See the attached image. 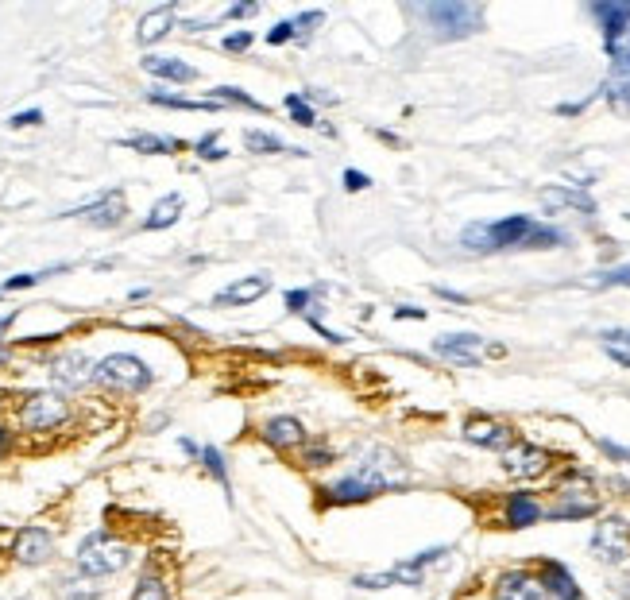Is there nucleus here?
I'll return each instance as SVG.
<instances>
[{"mask_svg":"<svg viewBox=\"0 0 630 600\" xmlns=\"http://www.w3.org/2000/svg\"><path fill=\"white\" fill-rule=\"evenodd\" d=\"M294 35H298V31H294V20H283V24H275V28L267 31V43H271V47H283Z\"/></svg>","mask_w":630,"mask_h":600,"instance_id":"36","label":"nucleus"},{"mask_svg":"<svg viewBox=\"0 0 630 600\" xmlns=\"http://www.w3.org/2000/svg\"><path fill=\"white\" fill-rule=\"evenodd\" d=\"M144 70H147V74H155V78H163V82H194V78H198V70H194L190 62L159 59V55H147Z\"/></svg>","mask_w":630,"mask_h":600,"instance_id":"23","label":"nucleus"},{"mask_svg":"<svg viewBox=\"0 0 630 600\" xmlns=\"http://www.w3.org/2000/svg\"><path fill=\"white\" fill-rule=\"evenodd\" d=\"M549 453L542 446H530V442H515L511 450L503 453V473L515 480H538L549 473Z\"/></svg>","mask_w":630,"mask_h":600,"instance_id":"9","label":"nucleus"},{"mask_svg":"<svg viewBox=\"0 0 630 600\" xmlns=\"http://www.w3.org/2000/svg\"><path fill=\"white\" fill-rule=\"evenodd\" d=\"M198 155H201V159H225L229 151L217 148V136H201V140H198Z\"/></svg>","mask_w":630,"mask_h":600,"instance_id":"38","label":"nucleus"},{"mask_svg":"<svg viewBox=\"0 0 630 600\" xmlns=\"http://www.w3.org/2000/svg\"><path fill=\"white\" fill-rule=\"evenodd\" d=\"M66 415H70V407H66V399L58 391H35L20 407V422L28 430H55V426L66 422Z\"/></svg>","mask_w":630,"mask_h":600,"instance_id":"8","label":"nucleus"},{"mask_svg":"<svg viewBox=\"0 0 630 600\" xmlns=\"http://www.w3.org/2000/svg\"><path fill=\"white\" fill-rule=\"evenodd\" d=\"M460 240L472 252H503V248H553L565 244V233L553 225H538L534 217H503L491 225H468Z\"/></svg>","mask_w":630,"mask_h":600,"instance_id":"1","label":"nucleus"},{"mask_svg":"<svg viewBox=\"0 0 630 600\" xmlns=\"http://www.w3.org/2000/svg\"><path fill=\"white\" fill-rule=\"evenodd\" d=\"M213 101H217V105H240V109L263 113V105H259L256 97H248V93L236 90V86H217V90H213Z\"/></svg>","mask_w":630,"mask_h":600,"instance_id":"30","label":"nucleus"},{"mask_svg":"<svg viewBox=\"0 0 630 600\" xmlns=\"http://www.w3.org/2000/svg\"><path fill=\"white\" fill-rule=\"evenodd\" d=\"M603 93H607V101H611L615 109H630V82H611Z\"/></svg>","mask_w":630,"mask_h":600,"instance_id":"35","label":"nucleus"},{"mask_svg":"<svg viewBox=\"0 0 630 600\" xmlns=\"http://www.w3.org/2000/svg\"><path fill=\"white\" fill-rule=\"evenodd\" d=\"M271 291V275H248V279H236L225 291H217V306H252Z\"/></svg>","mask_w":630,"mask_h":600,"instance_id":"15","label":"nucleus"},{"mask_svg":"<svg viewBox=\"0 0 630 600\" xmlns=\"http://www.w3.org/2000/svg\"><path fill=\"white\" fill-rule=\"evenodd\" d=\"M147 101H151V105H167V109H186V113H213V109H217L213 97H209V101H190V97H174V93L167 90H151Z\"/></svg>","mask_w":630,"mask_h":600,"instance_id":"27","label":"nucleus"},{"mask_svg":"<svg viewBox=\"0 0 630 600\" xmlns=\"http://www.w3.org/2000/svg\"><path fill=\"white\" fill-rule=\"evenodd\" d=\"M263 442L275 446V450H290V446H302L306 442V426L294 419V415H279L263 426Z\"/></svg>","mask_w":630,"mask_h":600,"instance_id":"20","label":"nucleus"},{"mask_svg":"<svg viewBox=\"0 0 630 600\" xmlns=\"http://www.w3.org/2000/svg\"><path fill=\"white\" fill-rule=\"evenodd\" d=\"M4 360H8V345H4V341H0V364H4Z\"/></svg>","mask_w":630,"mask_h":600,"instance_id":"51","label":"nucleus"},{"mask_svg":"<svg viewBox=\"0 0 630 600\" xmlns=\"http://www.w3.org/2000/svg\"><path fill=\"white\" fill-rule=\"evenodd\" d=\"M542 581L526 570H507L495 581V600H542Z\"/></svg>","mask_w":630,"mask_h":600,"instance_id":"14","label":"nucleus"},{"mask_svg":"<svg viewBox=\"0 0 630 600\" xmlns=\"http://www.w3.org/2000/svg\"><path fill=\"white\" fill-rule=\"evenodd\" d=\"M592 554L607 566H623L630 562V523L623 515H607L600 527L592 531Z\"/></svg>","mask_w":630,"mask_h":600,"instance_id":"7","label":"nucleus"},{"mask_svg":"<svg viewBox=\"0 0 630 600\" xmlns=\"http://www.w3.org/2000/svg\"><path fill=\"white\" fill-rule=\"evenodd\" d=\"M174 4H159V8H151V12H144V20H140V28H136V39L144 43V47H151V43H159L167 31L174 28Z\"/></svg>","mask_w":630,"mask_h":600,"instance_id":"22","label":"nucleus"},{"mask_svg":"<svg viewBox=\"0 0 630 600\" xmlns=\"http://www.w3.org/2000/svg\"><path fill=\"white\" fill-rule=\"evenodd\" d=\"M422 20L441 39H464V35L480 31L484 12L476 4H468V0H433V4H422Z\"/></svg>","mask_w":630,"mask_h":600,"instance_id":"4","label":"nucleus"},{"mask_svg":"<svg viewBox=\"0 0 630 600\" xmlns=\"http://www.w3.org/2000/svg\"><path fill=\"white\" fill-rule=\"evenodd\" d=\"M596 20L603 28V43H615L630 31V4H619V0H607V4H596L592 8Z\"/></svg>","mask_w":630,"mask_h":600,"instance_id":"21","label":"nucleus"},{"mask_svg":"<svg viewBox=\"0 0 630 600\" xmlns=\"http://www.w3.org/2000/svg\"><path fill=\"white\" fill-rule=\"evenodd\" d=\"M93 380L97 384H105V388L113 391H144L151 388V368H147L140 357H128V353H113V357H105L97 368H93Z\"/></svg>","mask_w":630,"mask_h":600,"instance_id":"5","label":"nucleus"},{"mask_svg":"<svg viewBox=\"0 0 630 600\" xmlns=\"http://www.w3.org/2000/svg\"><path fill=\"white\" fill-rule=\"evenodd\" d=\"M62 217H89L97 229H113V225H120V217H124V194H120V190H109L105 198L89 202V206H82V210L62 213Z\"/></svg>","mask_w":630,"mask_h":600,"instance_id":"16","label":"nucleus"},{"mask_svg":"<svg viewBox=\"0 0 630 600\" xmlns=\"http://www.w3.org/2000/svg\"><path fill=\"white\" fill-rule=\"evenodd\" d=\"M252 47V31H236V35H225V51H248Z\"/></svg>","mask_w":630,"mask_h":600,"instance_id":"40","label":"nucleus"},{"mask_svg":"<svg viewBox=\"0 0 630 600\" xmlns=\"http://www.w3.org/2000/svg\"><path fill=\"white\" fill-rule=\"evenodd\" d=\"M600 450L607 453V457H615V461H630V450L615 446V442H607V438H600Z\"/></svg>","mask_w":630,"mask_h":600,"instance_id":"46","label":"nucleus"},{"mask_svg":"<svg viewBox=\"0 0 630 600\" xmlns=\"http://www.w3.org/2000/svg\"><path fill=\"white\" fill-rule=\"evenodd\" d=\"M306 306H310V291H302V287L287 291V310H290V314H306Z\"/></svg>","mask_w":630,"mask_h":600,"instance_id":"37","label":"nucleus"},{"mask_svg":"<svg viewBox=\"0 0 630 600\" xmlns=\"http://www.w3.org/2000/svg\"><path fill=\"white\" fill-rule=\"evenodd\" d=\"M244 148L252 151V155H275V151H287V144L279 140V136H271V132H244Z\"/></svg>","mask_w":630,"mask_h":600,"instance_id":"28","label":"nucleus"},{"mask_svg":"<svg viewBox=\"0 0 630 600\" xmlns=\"http://www.w3.org/2000/svg\"><path fill=\"white\" fill-rule=\"evenodd\" d=\"M344 186H348V190H364V186H372V179L360 175V171H344Z\"/></svg>","mask_w":630,"mask_h":600,"instance_id":"45","label":"nucleus"},{"mask_svg":"<svg viewBox=\"0 0 630 600\" xmlns=\"http://www.w3.org/2000/svg\"><path fill=\"white\" fill-rule=\"evenodd\" d=\"M259 12V4H252V0H248V4H232L229 12H225V20H248V16H256Z\"/></svg>","mask_w":630,"mask_h":600,"instance_id":"42","label":"nucleus"},{"mask_svg":"<svg viewBox=\"0 0 630 600\" xmlns=\"http://www.w3.org/2000/svg\"><path fill=\"white\" fill-rule=\"evenodd\" d=\"M607 349H630V330H603Z\"/></svg>","mask_w":630,"mask_h":600,"instance_id":"39","label":"nucleus"},{"mask_svg":"<svg viewBox=\"0 0 630 600\" xmlns=\"http://www.w3.org/2000/svg\"><path fill=\"white\" fill-rule=\"evenodd\" d=\"M74 562H78V573H86V577H113L132 562V550L124 542H116L113 535H105V531H93V535L82 539Z\"/></svg>","mask_w":630,"mask_h":600,"instance_id":"3","label":"nucleus"},{"mask_svg":"<svg viewBox=\"0 0 630 600\" xmlns=\"http://www.w3.org/2000/svg\"><path fill=\"white\" fill-rule=\"evenodd\" d=\"M8 450H12V434H8V430H0V457H4Z\"/></svg>","mask_w":630,"mask_h":600,"instance_id":"49","label":"nucleus"},{"mask_svg":"<svg viewBox=\"0 0 630 600\" xmlns=\"http://www.w3.org/2000/svg\"><path fill=\"white\" fill-rule=\"evenodd\" d=\"M302 465H306V469H325V465H333V450H329L325 442H310V446L302 450Z\"/></svg>","mask_w":630,"mask_h":600,"instance_id":"32","label":"nucleus"},{"mask_svg":"<svg viewBox=\"0 0 630 600\" xmlns=\"http://www.w3.org/2000/svg\"><path fill=\"white\" fill-rule=\"evenodd\" d=\"M600 511V496L584 473H569V480L557 488V504L545 511L549 519H588Z\"/></svg>","mask_w":630,"mask_h":600,"instance_id":"6","label":"nucleus"},{"mask_svg":"<svg viewBox=\"0 0 630 600\" xmlns=\"http://www.w3.org/2000/svg\"><path fill=\"white\" fill-rule=\"evenodd\" d=\"M426 581V566H418L414 558H402L399 566L391 570H379V573H356L352 585L356 589H387V585H406V589H418Z\"/></svg>","mask_w":630,"mask_h":600,"instance_id":"10","label":"nucleus"},{"mask_svg":"<svg viewBox=\"0 0 630 600\" xmlns=\"http://www.w3.org/2000/svg\"><path fill=\"white\" fill-rule=\"evenodd\" d=\"M395 318H402V322H426V310H418V306H399Z\"/></svg>","mask_w":630,"mask_h":600,"instance_id":"44","label":"nucleus"},{"mask_svg":"<svg viewBox=\"0 0 630 600\" xmlns=\"http://www.w3.org/2000/svg\"><path fill=\"white\" fill-rule=\"evenodd\" d=\"M55 554V535L47 527H24L12 542V558L20 566H43Z\"/></svg>","mask_w":630,"mask_h":600,"instance_id":"11","label":"nucleus"},{"mask_svg":"<svg viewBox=\"0 0 630 600\" xmlns=\"http://www.w3.org/2000/svg\"><path fill=\"white\" fill-rule=\"evenodd\" d=\"M124 148L140 151V155H171V151H182V140L174 136H151V132H136L124 140Z\"/></svg>","mask_w":630,"mask_h":600,"instance_id":"25","label":"nucleus"},{"mask_svg":"<svg viewBox=\"0 0 630 600\" xmlns=\"http://www.w3.org/2000/svg\"><path fill=\"white\" fill-rule=\"evenodd\" d=\"M542 589L549 593L553 600H584L580 593V585H576V577L561 562H553V558H542Z\"/></svg>","mask_w":630,"mask_h":600,"instance_id":"17","label":"nucleus"},{"mask_svg":"<svg viewBox=\"0 0 630 600\" xmlns=\"http://www.w3.org/2000/svg\"><path fill=\"white\" fill-rule=\"evenodd\" d=\"M406 484V469H402L399 457H391L387 450H375L364 465H356L348 477L333 480L321 496H329V504H364V500H375L379 492L387 488H399Z\"/></svg>","mask_w":630,"mask_h":600,"instance_id":"2","label":"nucleus"},{"mask_svg":"<svg viewBox=\"0 0 630 600\" xmlns=\"http://www.w3.org/2000/svg\"><path fill=\"white\" fill-rule=\"evenodd\" d=\"M464 442L472 446H484V450H499L507 453L515 446V430L507 422H495V419H468L464 422Z\"/></svg>","mask_w":630,"mask_h":600,"instance_id":"12","label":"nucleus"},{"mask_svg":"<svg viewBox=\"0 0 630 600\" xmlns=\"http://www.w3.org/2000/svg\"><path fill=\"white\" fill-rule=\"evenodd\" d=\"M82 589H89V585L66 581V593H62V597H66V600H97V597H101V593H82Z\"/></svg>","mask_w":630,"mask_h":600,"instance_id":"43","label":"nucleus"},{"mask_svg":"<svg viewBox=\"0 0 630 600\" xmlns=\"http://www.w3.org/2000/svg\"><path fill=\"white\" fill-rule=\"evenodd\" d=\"M310 326H314V330L321 333V337H325V341H333V345H344V333H333V330H329V326H321V322H317V318H310Z\"/></svg>","mask_w":630,"mask_h":600,"instance_id":"47","label":"nucleus"},{"mask_svg":"<svg viewBox=\"0 0 630 600\" xmlns=\"http://www.w3.org/2000/svg\"><path fill=\"white\" fill-rule=\"evenodd\" d=\"M178 217H182V198H178V194H167V198L155 202V210L147 213L144 229L147 233H155V229H171Z\"/></svg>","mask_w":630,"mask_h":600,"instance_id":"26","label":"nucleus"},{"mask_svg":"<svg viewBox=\"0 0 630 600\" xmlns=\"http://www.w3.org/2000/svg\"><path fill=\"white\" fill-rule=\"evenodd\" d=\"M12 322H16V314H4V318H0V333L8 330V326H12Z\"/></svg>","mask_w":630,"mask_h":600,"instance_id":"50","label":"nucleus"},{"mask_svg":"<svg viewBox=\"0 0 630 600\" xmlns=\"http://www.w3.org/2000/svg\"><path fill=\"white\" fill-rule=\"evenodd\" d=\"M132 600H171V589H167V581H159L155 573H144L140 585H136V593H132Z\"/></svg>","mask_w":630,"mask_h":600,"instance_id":"31","label":"nucleus"},{"mask_svg":"<svg viewBox=\"0 0 630 600\" xmlns=\"http://www.w3.org/2000/svg\"><path fill=\"white\" fill-rule=\"evenodd\" d=\"M287 113H290V120L294 124H302V128H314L317 124V113L310 109V101H306V93H287Z\"/></svg>","mask_w":630,"mask_h":600,"instance_id":"29","label":"nucleus"},{"mask_svg":"<svg viewBox=\"0 0 630 600\" xmlns=\"http://www.w3.org/2000/svg\"><path fill=\"white\" fill-rule=\"evenodd\" d=\"M542 206L545 210H561V206H573V210L596 213V202L584 194V190H569V186H549L542 190Z\"/></svg>","mask_w":630,"mask_h":600,"instance_id":"24","label":"nucleus"},{"mask_svg":"<svg viewBox=\"0 0 630 600\" xmlns=\"http://www.w3.org/2000/svg\"><path fill=\"white\" fill-rule=\"evenodd\" d=\"M437 295H441V299H449V302H460V306H464V295H460V291H449V287H437Z\"/></svg>","mask_w":630,"mask_h":600,"instance_id":"48","label":"nucleus"},{"mask_svg":"<svg viewBox=\"0 0 630 600\" xmlns=\"http://www.w3.org/2000/svg\"><path fill=\"white\" fill-rule=\"evenodd\" d=\"M201 465H205V469H209L213 477H217L221 484H225V488H229V469H225V457H221V450L205 446V450H201Z\"/></svg>","mask_w":630,"mask_h":600,"instance_id":"34","label":"nucleus"},{"mask_svg":"<svg viewBox=\"0 0 630 600\" xmlns=\"http://www.w3.org/2000/svg\"><path fill=\"white\" fill-rule=\"evenodd\" d=\"M89 376H93V368H89L86 353H62L51 360V380L58 388H82Z\"/></svg>","mask_w":630,"mask_h":600,"instance_id":"19","label":"nucleus"},{"mask_svg":"<svg viewBox=\"0 0 630 600\" xmlns=\"http://www.w3.org/2000/svg\"><path fill=\"white\" fill-rule=\"evenodd\" d=\"M8 124H12V128H31V124H43V113H39V109H28V113H16Z\"/></svg>","mask_w":630,"mask_h":600,"instance_id":"41","label":"nucleus"},{"mask_svg":"<svg viewBox=\"0 0 630 600\" xmlns=\"http://www.w3.org/2000/svg\"><path fill=\"white\" fill-rule=\"evenodd\" d=\"M542 515H545L542 504H538L530 492H511V496L503 500V523H507L511 531H526V527H534Z\"/></svg>","mask_w":630,"mask_h":600,"instance_id":"18","label":"nucleus"},{"mask_svg":"<svg viewBox=\"0 0 630 600\" xmlns=\"http://www.w3.org/2000/svg\"><path fill=\"white\" fill-rule=\"evenodd\" d=\"M596 287H630V264H619V268H607L592 275Z\"/></svg>","mask_w":630,"mask_h":600,"instance_id":"33","label":"nucleus"},{"mask_svg":"<svg viewBox=\"0 0 630 600\" xmlns=\"http://www.w3.org/2000/svg\"><path fill=\"white\" fill-rule=\"evenodd\" d=\"M480 349H484V341L476 337V333H445V337H437L433 341V353L445 360H453V364H480Z\"/></svg>","mask_w":630,"mask_h":600,"instance_id":"13","label":"nucleus"}]
</instances>
